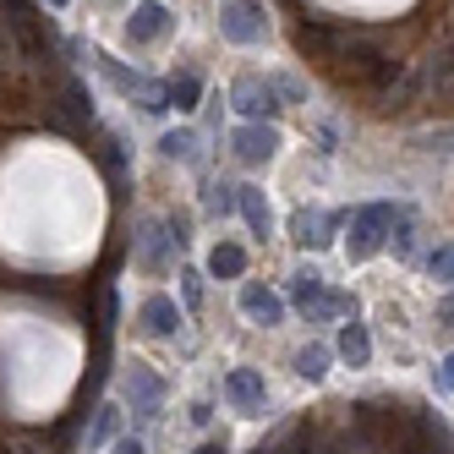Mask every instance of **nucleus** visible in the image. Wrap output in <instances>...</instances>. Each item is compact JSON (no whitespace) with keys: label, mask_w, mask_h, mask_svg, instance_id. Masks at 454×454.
I'll use <instances>...</instances> for the list:
<instances>
[{"label":"nucleus","mask_w":454,"mask_h":454,"mask_svg":"<svg viewBox=\"0 0 454 454\" xmlns=\"http://www.w3.org/2000/svg\"><path fill=\"white\" fill-rule=\"evenodd\" d=\"M50 6H72V0H50Z\"/></svg>","instance_id":"obj_30"},{"label":"nucleus","mask_w":454,"mask_h":454,"mask_svg":"<svg viewBox=\"0 0 454 454\" xmlns=\"http://www.w3.org/2000/svg\"><path fill=\"white\" fill-rule=\"evenodd\" d=\"M438 323H443V329H454V290H449V296L438 301Z\"/></svg>","instance_id":"obj_28"},{"label":"nucleus","mask_w":454,"mask_h":454,"mask_svg":"<svg viewBox=\"0 0 454 454\" xmlns=\"http://www.w3.org/2000/svg\"><path fill=\"white\" fill-rule=\"evenodd\" d=\"M170 252H176L170 224H159V219H137V224H132V257H137V269L165 274V269H170Z\"/></svg>","instance_id":"obj_4"},{"label":"nucleus","mask_w":454,"mask_h":454,"mask_svg":"<svg viewBox=\"0 0 454 454\" xmlns=\"http://www.w3.org/2000/svg\"><path fill=\"white\" fill-rule=\"evenodd\" d=\"M192 421H198V427H208V421H214V405H208V400H198V405H192Z\"/></svg>","instance_id":"obj_29"},{"label":"nucleus","mask_w":454,"mask_h":454,"mask_svg":"<svg viewBox=\"0 0 454 454\" xmlns=\"http://www.w3.org/2000/svg\"><path fill=\"white\" fill-rule=\"evenodd\" d=\"M257 454H269V449H257Z\"/></svg>","instance_id":"obj_31"},{"label":"nucleus","mask_w":454,"mask_h":454,"mask_svg":"<svg viewBox=\"0 0 454 454\" xmlns=\"http://www.w3.org/2000/svg\"><path fill=\"white\" fill-rule=\"evenodd\" d=\"M231 148H236L241 165H269V159L279 153V126L274 121H247V126H236Z\"/></svg>","instance_id":"obj_7"},{"label":"nucleus","mask_w":454,"mask_h":454,"mask_svg":"<svg viewBox=\"0 0 454 454\" xmlns=\"http://www.w3.org/2000/svg\"><path fill=\"white\" fill-rule=\"evenodd\" d=\"M121 400L132 405L143 421H153L159 411H165V378H159V372H148L143 362H132V367L121 372Z\"/></svg>","instance_id":"obj_2"},{"label":"nucleus","mask_w":454,"mask_h":454,"mask_svg":"<svg viewBox=\"0 0 454 454\" xmlns=\"http://www.w3.org/2000/svg\"><path fill=\"white\" fill-rule=\"evenodd\" d=\"M208 274H214V279H241V274H247V252H241L236 241H219V247L208 252Z\"/></svg>","instance_id":"obj_14"},{"label":"nucleus","mask_w":454,"mask_h":454,"mask_svg":"<svg viewBox=\"0 0 454 454\" xmlns=\"http://www.w3.org/2000/svg\"><path fill=\"white\" fill-rule=\"evenodd\" d=\"M159 153L181 159V165H198V132H165L159 137Z\"/></svg>","instance_id":"obj_20"},{"label":"nucleus","mask_w":454,"mask_h":454,"mask_svg":"<svg viewBox=\"0 0 454 454\" xmlns=\"http://www.w3.org/2000/svg\"><path fill=\"white\" fill-rule=\"evenodd\" d=\"M395 219H400V208H395V203H362V208H356V214H350V241H345L350 263H367V257L388 241Z\"/></svg>","instance_id":"obj_1"},{"label":"nucleus","mask_w":454,"mask_h":454,"mask_svg":"<svg viewBox=\"0 0 454 454\" xmlns=\"http://www.w3.org/2000/svg\"><path fill=\"white\" fill-rule=\"evenodd\" d=\"M241 192V219L252 224V236H274V208H269V198H263V186H236Z\"/></svg>","instance_id":"obj_13"},{"label":"nucleus","mask_w":454,"mask_h":454,"mask_svg":"<svg viewBox=\"0 0 454 454\" xmlns=\"http://www.w3.org/2000/svg\"><path fill=\"white\" fill-rule=\"evenodd\" d=\"M329 367H334V345H301L296 350V372L307 383H323V378H329Z\"/></svg>","instance_id":"obj_15"},{"label":"nucleus","mask_w":454,"mask_h":454,"mask_svg":"<svg viewBox=\"0 0 454 454\" xmlns=\"http://www.w3.org/2000/svg\"><path fill=\"white\" fill-rule=\"evenodd\" d=\"M219 34L231 44H263L269 39V17H263V0H231L219 12Z\"/></svg>","instance_id":"obj_3"},{"label":"nucleus","mask_w":454,"mask_h":454,"mask_svg":"<svg viewBox=\"0 0 454 454\" xmlns=\"http://www.w3.org/2000/svg\"><path fill=\"white\" fill-rule=\"evenodd\" d=\"M340 224H345V214H323V208H301L296 214V241L301 247H329L334 241V231H340Z\"/></svg>","instance_id":"obj_11"},{"label":"nucleus","mask_w":454,"mask_h":454,"mask_svg":"<svg viewBox=\"0 0 454 454\" xmlns=\"http://www.w3.org/2000/svg\"><path fill=\"white\" fill-rule=\"evenodd\" d=\"M416 148H427V153H454V126H438V132H421Z\"/></svg>","instance_id":"obj_23"},{"label":"nucleus","mask_w":454,"mask_h":454,"mask_svg":"<svg viewBox=\"0 0 454 454\" xmlns=\"http://www.w3.org/2000/svg\"><path fill=\"white\" fill-rule=\"evenodd\" d=\"M241 312H247L252 323H263V329L285 323V301H279V290L257 285V279H247V285H241Z\"/></svg>","instance_id":"obj_9"},{"label":"nucleus","mask_w":454,"mask_h":454,"mask_svg":"<svg viewBox=\"0 0 454 454\" xmlns=\"http://www.w3.org/2000/svg\"><path fill=\"white\" fill-rule=\"evenodd\" d=\"M427 274H433L438 285H454V247H433V257H427Z\"/></svg>","instance_id":"obj_22"},{"label":"nucleus","mask_w":454,"mask_h":454,"mask_svg":"<svg viewBox=\"0 0 454 454\" xmlns=\"http://www.w3.org/2000/svg\"><path fill=\"white\" fill-rule=\"evenodd\" d=\"M115 421H121L115 405H93V421H88V454H99V449L115 443Z\"/></svg>","instance_id":"obj_16"},{"label":"nucleus","mask_w":454,"mask_h":454,"mask_svg":"<svg viewBox=\"0 0 454 454\" xmlns=\"http://www.w3.org/2000/svg\"><path fill=\"white\" fill-rule=\"evenodd\" d=\"M323 290H329V285H323L317 269H296V274H290V301H296V307H312Z\"/></svg>","instance_id":"obj_19"},{"label":"nucleus","mask_w":454,"mask_h":454,"mask_svg":"<svg viewBox=\"0 0 454 454\" xmlns=\"http://www.w3.org/2000/svg\"><path fill=\"white\" fill-rule=\"evenodd\" d=\"M99 159H105V170H110V176H126V148H121V137L99 132Z\"/></svg>","instance_id":"obj_21"},{"label":"nucleus","mask_w":454,"mask_h":454,"mask_svg":"<svg viewBox=\"0 0 454 454\" xmlns=\"http://www.w3.org/2000/svg\"><path fill=\"white\" fill-rule=\"evenodd\" d=\"M192 454H231V443H224V438H203V443L192 449Z\"/></svg>","instance_id":"obj_27"},{"label":"nucleus","mask_w":454,"mask_h":454,"mask_svg":"<svg viewBox=\"0 0 454 454\" xmlns=\"http://www.w3.org/2000/svg\"><path fill=\"white\" fill-rule=\"evenodd\" d=\"M110 454H148V449H143V438H115Z\"/></svg>","instance_id":"obj_26"},{"label":"nucleus","mask_w":454,"mask_h":454,"mask_svg":"<svg viewBox=\"0 0 454 454\" xmlns=\"http://www.w3.org/2000/svg\"><path fill=\"white\" fill-rule=\"evenodd\" d=\"M334 356L340 362H350V367H367L372 362V334H367V323H340V340H334Z\"/></svg>","instance_id":"obj_12"},{"label":"nucleus","mask_w":454,"mask_h":454,"mask_svg":"<svg viewBox=\"0 0 454 454\" xmlns=\"http://www.w3.org/2000/svg\"><path fill=\"white\" fill-rule=\"evenodd\" d=\"M231 105L247 115V121H274L285 105H279V88H274V77H241L236 88H231Z\"/></svg>","instance_id":"obj_5"},{"label":"nucleus","mask_w":454,"mask_h":454,"mask_svg":"<svg viewBox=\"0 0 454 454\" xmlns=\"http://www.w3.org/2000/svg\"><path fill=\"white\" fill-rule=\"evenodd\" d=\"M433 383H438V395H454V350L438 362V372H433Z\"/></svg>","instance_id":"obj_25"},{"label":"nucleus","mask_w":454,"mask_h":454,"mask_svg":"<svg viewBox=\"0 0 454 454\" xmlns=\"http://www.w3.org/2000/svg\"><path fill=\"white\" fill-rule=\"evenodd\" d=\"M137 323H143V334H153V340H170V334L181 329V307H176L170 296H148V301L137 307Z\"/></svg>","instance_id":"obj_10"},{"label":"nucleus","mask_w":454,"mask_h":454,"mask_svg":"<svg viewBox=\"0 0 454 454\" xmlns=\"http://www.w3.org/2000/svg\"><path fill=\"white\" fill-rule=\"evenodd\" d=\"M203 208H208V219H231V214H241V192L231 181H208Z\"/></svg>","instance_id":"obj_17"},{"label":"nucleus","mask_w":454,"mask_h":454,"mask_svg":"<svg viewBox=\"0 0 454 454\" xmlns=\"http://www.w3.org/2000/svg\"><path fill=\"white\" fill-rule=\"evenodd\" d=\"M176 27L170 6H159V0H137L132 17H126V44H153V39H165Z\"/></svg>","instance_id":"obj_8"},{"label":"nucleus","mask_w":454,"mask_h":454,"mask_svg":"<svg viewBox=\"0 0 454 454\" xmlns=\"http://www.w3.org/2000/svg\"><path fill=\"white\" fill-rule=\"evenodd\" d=\"M165 88H170V110H198L203 105V77H192V72H176Z\"/></svg>","instance_id":"obj_18"},{"label":"nucleus","mask_w":454,"mask_h":454,"mask_svg":"<svg viewBox=\"0 0 454 454\" xmlns=\"http://www.w3.org/2000/svg\"><path fill=\"white\" fill-rule=\"evenodd\" d=\"M181 296H186V307H203V274L198 269L181 274Z\"/></svg>","instance_id":"obj_24"},{"label":"nucleus","mask_w":454,"mask_h":454,"mask_svg":"<svg viewBox=\"0 0 454 454\" xmlns=\"http://www.w3.org/2000/svg\"><path fill=\"white\" fill-rule=\"evenodd\" d=\"M219 395L231 400L241 416H263L269 383H263V372H257V367H231V372H224V383H219Z\"/></svg>","instance_id":"obj_6"}]
</instances>
